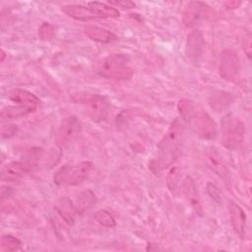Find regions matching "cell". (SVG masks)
<instances>
[{"mask_svg": "<svg viewBox=\"0 0 252 252\" xmlns=\"http://www.w3.org/2000/svg\"><path fill=\"white\" fill-rule=\"evenodd\" d=\"M182 137V124L178 119H175L171 122L169 128L158 144L157 158L150 164L151 169L155 173H159L174 162L180 153Z\"/></svg>", "mask_w": 252, "mask_h": 252, "instance_id": "cell-1", "label": "cell"}, {"mask_svg": "<svg viewBox=\"0 0 252 252\" xmlns=\"http://www.w3.org/2000/svg\"><path fill=\"white\" fill-rule=\"evenodd\" d=\"M180 115L189 124L197 136L203 139H214L217 134V125L211 116L188 99L178 102Z\"/></svg>", "mask_w": 252, "mask_h": 252, "instance_id": "cell-2", "label": "cell"}, {"mask_svg": "<svg viewBox=\"0 0 252 252\" xmlns=\"http://www.w3.org/2000/svg\"><path fill=\"white\" fill-rule=\"evenodd\" d=\"M92 169L93 162L89 160L71 161L57 169L53 182L58 186H76L88 178Z\"/></svg>", "mask_w": 252, "mask_h": 252, "instance_id": "cell-3", "label": "cell"}, {"mask_svg": "<svg viewBox=\"0 0 252 252\" xmlns=\"http://www.w3.org/2000/svg\"><path fill=\"white\" fill-rule=\"evenodd\" d=\"M98 73L107 79L126 81L132 78L134 70L128 56L121 53L107 55L99 64Z\"/></svg>", "mask_w": 252, "mask_h": 252, "instance_id": "cell-4", "label": "cell"}, {"mask_svg": "<svg viewBox=\"0 0 252 252\" xmlns=\"http://www.w3.org/2000/svg\"><path fill=\"white\" fill-rule=\"evenodd\" d=\"M74 102L84 106L87 114L94 122L103 121L110 110V104L107 98L98 94L80 92L72 94Z\"/></svg>", "mask_w": 252, "mask_h": 252, "instance_id": "cell-5", "label": "cell"}, {"mask_svg": "<svg viewBox=\"0 0 252 252\" xmlns=\"http://www.w3.org/2000/svg\"><path fill=\"white\" fill-rule=\"evenodd\" d=\"M221 143L227 150H237L243 142L244 124L239 117L234 114L223 116L220 124Z\"/></svg>", "mask_w": 252, "mask_h": 252, "instance_id": "cell-6", "label": "cell"}, {"mask_svg": "<svg viewBox=\"0 0 252 252\" xmlns=\"http://www.w3.org/2000/svg\"><path fill=\"white\" fill-rule=\"evenodd\" d=\"M219 74L222 79L230 82H233L238 78L239 58L237 52L231 49H225L220 53Z\"/></svg>", "mask_w": 252, "mask_h": 252, "instance_id": "cell-7", "label": "cell"}, {"mask_svg": "<svg viewBox=\"0 0 252 252\" xmlns=\"http://www.w3.org/2000/svg\"><path fill=\"white\" fill-rule=\"evenodd\" d=\"M81 132V122L76 116L66 117L59 125L54 140L59 148L64 147Z\"/></svg>", "mask_w": 252, "mask_h": 252, "instance_id": "cell-8", "label": "cell"}, {"mask_svg": "<svg viewBox=\"0 0 252 252\" xmlns=\"http://www.w3.org/2000/svg\"><path fill=\"white\" fill-rule=\"evenodd\" d=\"M210 7L200 1L189 2L183 13V23L186 27H194L207 18Z\"/></svg>", "mask_w": 252, "mask_h": 252, "instance_id": "cell-9", "label": "cell"}, {"mask_svg": "<svg viewBox=\"0 0 252 252\" xmlns=\"http://www.w3.org/2000/svg\"><path fill=\"white\" fill-rule=\"evenodd\" d=\"M205 49V40L199 31H193L187 36L186 54L190 61L198 63Z\"/></svg>", "mask_w": 252, "mask_h": 252, "instance_id": "cell-10", "label": "cell"}, {"mask_svg": "<svg viewBox=\"0 0 252 252\" xmlns=\"http://www.w3.org/2000/svg\"><path fill=\"white\" fill-rule=\"evenodd\" d=\"M230 222L234 232L240 237L243 238L245 235V227H246V215L242 208L234 201L229 200L227 204Z\"/></svg>", "mask_w": 252, "mask_h": 252, "instance_id": "cell-11", "label": "cell"}, {"mask_svg": "<svg viewBox=\"0 0 252 252\" xmlns=\"http://www.w3.org/2000/svg\"><path fill=\"white\" fill-rule=\"evenodd\" d=\"M32 169L27 163L22 161H11L5 164L1 171V179L6 182H14L21 179Z\"/></svg>", "mask_w": 252, "mask_h": 252, "instance_id": "cell-12", "label": "cell"}, {"mask_svg": "<svg viewBox=\"0 0 252 252\" xmlns=\"http://www.w3.org/2000/svg\"><path fill=\"white\" fill-rule=\"evenodd\" d=\"M182 190L183 193L188 201V203L191 205L193 210L196 212L197 215L203 216V208L201 199L197 190V186L195 184V181L191 176H186L182 183Z\"/></svg>", "mask_w": 252, "mask_h": 252, "instance_id": "cell-13", "label": "cell"}, {"mask_svg": "<svg viewBox=\"0 0 252 252\" xmlns=\"http://www.w3.org/2000/svg\"><path fill=\"white\" fill-rule=\"evenodd\" d=\"M206 159L208 166L221 179L225 180L228 175L227 168L221 158V156L218 152V150L213 147L209 146L206 148Z\"/></svg>", "mask_w": 252, "mask_h": 252, "instance_id": "cell-14", "label": "cell"}, {"mask_svg": "<svg viewBox=\"0 0 252 252\" xmlns=\"http://www.w3.org/2000/svg\"><path fill=\"white\" fill-rule=\"evenodd\" d=\"M9 100L15 102L17 105L31 106L37 108L40 104V99L32 93L23 89H13L7 93Z\"/></svg>", "mask_w": 252, "mask_h": 252, "instance_id": "cell-15", "label": "cell"}, {"mask_svg": "<svg viewBox=\"0 0 252 252\" xmlns=\"http://www.w3.org/2000/svg\"><path fill=\"white\" fill-rule=\"evenodd\" d=\"M62 12L68 17L82 22H88L97 19L96 16L91 11L88 6H83L79 4H67L62 6Z\"/></svg>", "mask_w": 252, "mask_h": 252, "instance_id": "cell-16", "label": "cell"}, {"mask_svg": "<svg viewBox=\"0 0 252 252\" xmlns=\"http://www.w3.org/2000/svg\"><path fill=\"white\" fill-rule=\"evenodd\" d=\"M84 32L94 41L100 43H109L117 39V36L110 31L96 27V26H88L84 29Z\"/></svg>", "mask_w": 252, "mask_h": 252, "instance_id": "cell-17", "label": "cell"}, {"mask_svg": "<svg viewBox=\"0 0 252 252\" xmlns=\"http://www.w3.org/2000/svg\"><path fill=\"white\" fill-rule=\"evenodd\" d=\"M87 5L91 9V11L96 16L97 19L117 18L120 15L119 11L115 7L106 3L92 1V2H88Z\"/></svg>", "mask_w": 252, "mask_h": 252, "instance_id": "cell-18", "label": "cell"}, {"mask_svg": "<svg viewBox=\"0 0 252 252\" xmlns=\"http://www.w3.org/2000/svg\"><path fill=\"white\" fill-rule=\"evenodd\" d=\"M35 110H36V108L31 107V106H24V105H17V104L16 105H8V106H5L1 110V118H2V120L20 118V117L28 115Z\"/></svg>", "mask_w": 252, "mask_h": 252, "instance_id": "cell-19", "label": "cell"}, {"mask_svg": "<svg viewBox=\"0 0 252 252\" xmlns=\"http://www.w3.org/2000/svg\"><path fill=\"white\" fill-rule=\"evenodd\" d=\"M231 101L232 99L229 94L223 92H217L209 98V104L213 109H215V111H222L226 109Z\"/></svg>", "mask_w": 252, "mask_h": 252, "instance_id": "cell-20", "label": "cell"}, {"mask_svg": "<svg viewBox=\"0 0 252 252\" xmlns=\"http://www.w3.org/2000/svg\"><path fill=\"white\" fill-rule=\"evenodd\" d=\"M58 212L61 215V217L70 224L74 222L75 216L78 213L77 208L72 205V203L68 199H62L59 206H58Z\"/></svg>", "mask_w": 252, "mask_h": 252, "instance_id": "cell-21", "label": "cell"}, {"mask_svg": "<svg viewBox=\"0 0 252 252\" xmlns=\"http://www.w3.org/2000/svg\"><path fill=\"white\" fill-rule=\"evenodd\" d=\"M22 242L11 234H3L0 238V248L3 251H16L21 248Z\"/></svg>", "mask_w": 252, "mask_h": 252, "instance_id": "cell-22", "label": "cell"}, {"mask_svg": "<svg viewBox=\"0 0 252 252\" xmlns=\"http://www.w3.org/2000/svg\"><path fill=\"white\" fill-rule=\"evenodd\" d=\"M94 220L102 226L105 227H114L116 225V220L113 216L106 210L100 209L96 211L94 215Z\"/></svg>", "mask_w": 252, "mask_h": 252, "instance_id": "cell-23", "label": "cell"}, {"mask_svg": "<svg viewBox=\"0 0 252 252\" xmlns=\"http://www.w3.org/2000/svg\"><path fill=\"white\" fill-rule=\"evenodd\" d=\"M94 202V195L91 191L83 192L78 199V212H84L88 208H90Z\"/></svg>", "mask_w": 252, "mask_h": 252, "instance_id": "cell-24", "label": "cell"}, {"mask_svg": "<svg viewBox=\"0 0 252 252\" xmlns=\"http://www.w3.org/2000/svg\"><path fill=\"white\" fill-rule=\"evenodd\" d=\"M55 30L56 29L53 25L49 23H43L38 30V35L42 40H48L54 35Z\"/></svg>", "mask_w": 252, "mask_h": 252, "instance_id": "cell-25", "label": "cell"}, {"mask_svg": "<svg viewBox=\"0 0 252 252\" xmlns=\"http://www.w3.org/2000/svg\"><path fill=\"white\" fill-rule=\"evenodd\" d=\"M179 170L177 167H172L170 169V171L168 172L167 174V177H166V183H167V186L169 188V190H174L179 182Z\"/></svg>", "mask_w": 252, "mask_h": 252, "instance_id": "cell-26", "label": "cell"}, {"mask_svg": "<svg viewBox=\"0 0 252 252\" xmlns=\"http://www.w3.org/2000/svg\"><path fill=\"white\" fill-rule=\"evenodd\" d=\"M207 192L210 195V197L217 203L221 204V196L219 188L213 184V183H208L207 184Z\"/></svg>", "mask_w": 252, "mask_h": 252, "instance_id": "cell-27", "label": "cell"}, {"mask_svg": "<svg viewBox=\"0 0 252 252\" xmlns=\"http://www.w3.org/2000/svg\"><path fill=\"white\" fill-rule=\"evenodd\" d=\"M109 5L111 6H116V7H120L123 9H132L135 8L136 4L132 1L129 0H117V1H109L108 2Z\"/></svg>", "mask_w": 252, "mask_h": 252, "instance_id": "cell-28", "label": "cell"}, {"mask_svg": "<svg viewBox=\"0 0 252 252\" xmlns=\"http://www.w3.org/2000/svg\"><path fill=\"white\" fill-rule=\"evenodd\" d=\"M17 133V127L16 125H8V127L6 126H2L1 128V137L2 138H10L12 136H14Z\"/></svg>", "mask_w": 252, "mask_h": 252, "instance_id": "cell-29", "label": "cell"}, {"mask_svg": "<svg viewBox=\"0 0 252 252\" xmlns=\"http://www.w3.org/2000/svg\"><path fill=\"white\" fill-rule=\"evenodd\" d=\"M241 3L240 2H236V1H229V2H225L224 5L226 6L227 9H234L237 8Z\"/></svg>", "mask_w": 252, "mask_h": 252, "instance_id": "cell-30", "label": "cell"}, {"mask_svg": "<svg viewBox=\"0 0 252 252\" xmlns=\"http://www.w3.org/2000/svg\"><path fill=\"white\" fill-rule=\"evenodd\" d=\"M5 58H6V52H5L3 49H1V57H0V61H1V62H3Z\"/></svg>", "mask_w": 252, "mask_h": 252, "instance_id": "cell-31", "label": "cell"}]
</instances>
